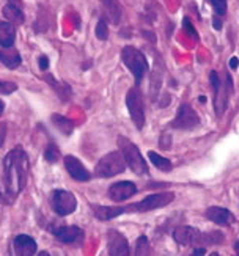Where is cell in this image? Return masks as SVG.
I'll list each match as a JSON object with an SVG mask.
<instances>
[{"instance_id": "obj_1", "label": "cell", "mask_w": 239, "mask_h": 256, "mask_svg": "<svg viewBox=\"0 0 239 256\" xmlns=\"http://www.w3.org/2000/svg\"><path fill=\"white\" fill-rule=\"evenodd\" d=\"M4 176L0 184V195L7 203L15 202L27 184L29 158L21 148L11 150L4 159Z\"/></svg>"}, {"instance_id": "obj_2", "label": "cell", "mask_w": 239, "mask_h": 256, "mask_svg": "<svg viewBox=\"0 0 239 256\" xmlns=\"http://www.w3.org/2000/svg\"><path fill=\"white\" fill-rule=\"evenodd\" d=\"M121 60L124 63V66L132 72L135 84H140L143 76L146 74L150 64H148L146 57L142 54V50H139L137 48L134 46H124L121 49Z\"/></svg>"}, {"instance_id": "obj_3", "label": "cell", "mask_w": 239, "mask_h": 256, "mask_svg": "<svg viewBox=\"0 0 239 256\" xmlns=\"http://www.w3.org/2000/svg\"><path fill=\"white\" fill-rule=\"evenodd\" d=\"M118 148H120V151L123 154L124 160H126V165L135 174L142 176V174L148 173V166H146L143 156L140 154V150L135 146V144L129 138L120 136L118 137Z\"/></svg>"}, {"instance_id": "obj_4", "label": "cell", "mask_w": 239, "mask_h": 256, "mask_svg": "<svg viewBox=\"0 0 239 256\" xmlns=\"http://www.w3.org/2000/svg\"><path fill=\"white\" fill-rule=\"evenodd\" d=\"M126 170V160H124L121 152H109L95 166V174L98 178H112L123 173Z\"/></svg>"}, {"instance_id": "obj_5", "label": "cell", "mask_w": 239, "mask_h": 256, "mask_svg": "<svg viewBox=\"0 0 239 256\" xmlns=\"http://www.w3.org/2000/svg\"><path fill=\"white\" fill-rule=\"evenodd\" d=\"M51 204H52V209H54V212L57 216L66 217V216L73 214L74 210L77 209V200H76V196L70 190L57 188V190L52 192Z\"/></svg>"}, {"instance_id": "obj_6", "label": "cell", "mask_w": 239, "mask_h": 256, "mask_svg": "<svg viewBox=\"0 0 239 256\" xmlns=\"http://www.w3.org/2000/svg\"><path fill=\"white\" fill-rule=\"evenodd\" d=\"M126 107L134 126L137 129H142L145 124V106L140 92H137L135 88H131L126 94Z\"/></svg>"}, {"instance_id": "obj_7", "label": "cell", "mask_w": 239, "mask_h": 256, "mask_svg": "<svg viewBox=\"0 0 239 256\" xmlns=\"http://www.w3.org/2000/svg\"><path fill=\"white\" fill-rule=\"evenodd\" d=\"M173 200H175L173 192H159V194L148 195L140 203H134L131 206H132V210H135V212H148V210H154V209H161V208L168 206Z\"/></svg>"}, {"instance_id": "obj_8", "label": "cell", "mask_w": 239, "mask_h": 256, "mask_svg": "<svg viewBox=\"0 0 239 256\" xmlns=\"http://www.w3.org/2000/svg\"><path fill=\"white\" fill-rule=\"evenodd\" d=\"M198 124H200V118H198L195 110H193L189 104H181L175 120L170 123V126H172V128L181 129V130L193 129V128H197Z\"/></svg>"}, {"instance_id": "obj_9", "label": "cell", "mask_w": 239, "mask_h": 256, "mask_svg": "<svg viewBox=\"0 0 239 256\" xmlns=\"http://www.w3.org/2000/svg\"><path fill=\"white\" fill-rule=\"evenodd\" d=\"M107 250L110 256H129V244L126 236H123L117 230H110L107 232Z\"/></svg>"}, {"instance_id": "obj_10", "label": "cell", "mask_w": 239, "mask_h": 256, "mask_svg": "<svg viewBox=\"0 0 239 256\" xmlns=\"http://www.w3.org/2000/svg\"><path fill=\"white\" fill-rule=\"evenodd\" d=\"M135 194H137V186L131 181H120L109 187V198L115 203L126 202Z\"/></svg>"}, {"instance_id": "obj_11", "label": "cell", "mask_w": 239, "mask_h": 256, "mask_svg": "<svg viewBox=\"0 0 239 256\" xmlns=\"http://www.w3.org/2000/svg\"><path fill=\"white\" fill-rule=\"evenodd\" d=\"M65 168L66 172L70 173V176L73 178V180L79 181V182H87L92 180V174H90V172L84 166V164L79 160L77 158H74V156H65Z\"/></svg>"}, {"instance_id": "obj_12", "label": "cell", "mask_w": 239, "mask_h": 256, "mask_svg": "<svg viewBox=\"0 0 239 256\" xmlns=\"http://www.w3.org/2000/svg\"><path fill=\"white\" fill-rule=\"evenodd\" d=\"M62 244H79L84 240V231L79 226H59L49 230Z\"/></svg>"}, {"instance_id": "obj_13", "label": "cell", "mask_w": 239, "mask_h": 256, "mask_svg": "<svg viewBox=\"0 0 239 256\" xmlns=\"http://www.w3.org/2000/svg\"><path fill=\"white\" fill-rule=\"evenodd\" d=\"M93 212L98 220H112L117 218L121 214H126L132 210V206H101V204H93Z\"/></svg>"}, {"instance_id": "obj_14", "label": "cell", "mask_w": 239, "mask_h": 256, "mask_svg": "<svg viewBox=\"0 0 239 256\" xmlns=\"http://www.w3.org/2000/svg\"><path fill=\"white\" fill-rule=\"evenodd\" d=\"M13 248L16 256H35L38 246L33 238L27 234H19L13 240Z\"/></svg>"}, {"instance_id": "obj_15", "label": "cell", "mask_w": 239, "mask_h": 256, "mask_svg": "<svg viewBox=\"0 0 239 256\" xmlns=\"http://www.w3.org/2000/svg\"><path fill=\"white\" fill-rule=\"evenodd\" d=\"M206 217H208V220L214 222L215 225H220V226H228L234 222V216L230 212V210L225 208H220V206L208 208Z\"/></svg>"}, {"instance_id": "obj_16", "label": "cell", "mask_w": 239, "mask_h": 256, "mask_svg": "<svg viewBox=\"0 0 239 256\" xmlns=\"http://www.w3.org/2000/svg\"><path fill=\"white\" fill-rule=\"evenodd\" d=\"M7 2L8 4L4 6V16L13 24H22L26 19L24 11H22V2L21 0H7Z\"/></svg>"}, {"instance_id": "obj_17", "label": "cell", "mask_w": 239, "mask_h": 256, "mask_svg": "<svg viewBox=\"0 0 239 256\" xmlns=\"http://www.w3.org/2000/svg\"><path fill=\"white\" fill-rule=\"evenodd\" d=\"M172 236L179 246H189V244H193V240L200 238V232L193 226H178L175 228Z\"/></svg>"}, {"instance_id": "obj_18", "label": "cell", "mask_w": 239, "mask_h": 256, "mask_svg": "<svg viewBox=\"0 0 239 256\" xmlns=\"http://www.w3.org/2000/svg\"><path fill=\"white\" fill-rule=\"evenodd\" d=\"M15 40H16L15 24H11V22H7V20H2V22H0V46H2L4 49L13 48Z\"/></svg>"}, {"instance_id": "obj_19", "label": "cell", "mask_w": 239, "mask_h": 256, "mask_svg": "<svg viewBox=\"0 0 239 256\" xmlns=\"http://www.w3.org/2000/svg\"><path fill=\"white\" fill-rule=\"evenodd\" d=\"M99 2L102 5V10H104L107 19L112 22V24H118L123 16L121 5L118 0H99Z\"/></svg>"}, {"instance_id": "obj_20", "label": "cell", "mask_w": 239, "mask_h": 256, "mask_svg": "<svg viewBox=\"0 0 239 256\" xmlns=\"http://www.w3.org/2000/svg\"><path fill=\"white\" fill-rule=\"evenodd\" d=\"M21 62H22L21 54L16 49L8 48V49H2V50H0V63H4L7 68L16 70L18 66L21 64Z\"/></svg>"}, {"instance_id": "obj_21", "label": "cell", "mask_w": 239, "mask_h": 256, "mask_svg": "<svg viewBox=\"0 0 239 256\" xmlns=\"http://www.w3.org/2000/svg\"><path fill=\"white\" fill-rule=\"evenodd\" d=\"M52 124L59 129L60 132H63L65 136H70V134L74 130V121L70 120V118H66L63 115H59V114H54L52 115Z\"/></svg>"}, {"instance_id": "obj_22", "label": "cell", "mask_w": 239, "mask_h": 256, "mask_svg": "<svg viewBox=\"0 0 239 256\" xmlns=\"http://www.w3.org/2000/svg\"><path fill=\"white\" fill-rule=\"evenodd\" d=\"M148 159H150L151 164L156 166L157 170H161V172L168 173V172H172V168H173L172 162H170L168 159H165L164 156L154 152V151H148Z\"/></svg>"}, {"instance_id": "obj_23", "label": "cell", "mask_w": 239, "mask_h": 256, "mask_svg": "<svg viewBox=\"0 0 239 256\" xmlns=\"http://www.w3.org/2000/svg\"><path fill=\"white\" fill-rule=\"evenodd\" d=\"M44 79H46V82H48V84H51V85L54 86L55 93L59 94L60 98L68 99V98L71 96V88L68 86L66 84H63V82H57L52 76H46V77H44Z\"/></svg>"}, {"instance_id": "obj_24", "label": "cell", "mask_w": 239, "mask_h": 256, "mask_svg": "<svg viewBox=\"0 0 239 256\" xmlns=\"http://www.w3.org/2000/svg\"><path fill=\"white\" fill-rule=\"evenodd\" d=\"M134 256H153L150 242H148L146 236H140L137 239V244H135V254Z\"/></svg>"}, {"instance_id": "obj_25", "label": "cell", "mask_w": 239, "mask_h": 256, "mask_svg": "<svg viewBox=\"0 0 239 256\" xmlns=\"http://www.w3.org/2000/svg\"><path fill=\"white\" fill-rule=\"evenodd\" d=\"M44 159H46L48 162H51V164H55L57 160L60 159V151H59V148H57L54 143L48 144L46 151H44Z\"/></svg>"}, {"instance_id": "obj_26", "label": "cell", "mask_w": 239, "mask_h": 256, "mask_svg": "<svg viewBox=\"0 0 239 256\" xmlns=\"http://www.w3.org/2000/svg\"><path fill=\"white\" fill-rule=\"evenodd\" d=\"M95 33H96V38L101 40V41H106L109 38V28H107V22L104 19H99L98 24H96V28H95Z\"/></svg>"}, {"instance_id": "obj_27", "label": "cell", "mask_w": 239, "mask_h": 256, "mask_svg": "<svg viewBox=\"0 0 239 256\" xmlns=\"http://www.w3.org/2000/svg\"><path fill=\"white\" fill-rule=\"evenodd\" d=\"M183 28L186 32V35H189V38H192L193 41H198L200 40L198 38V33H197L195 28H193V26H192V22H190L189 18H184L183 19Z\"/></svg>"}, {"instance_id": "obj_28", "label": "cell", "mask_w": 239, "mask_h": 256, "mask_svg": "<svg viewBox=\"0 0 239 256\" xmlns=\"http://www.w3.org/2000/svg\"><path fill=\"white\" fill-rule=\"evenodd\" d=\"M209 2L217 16L223 18L226 14V0H209Z\"/></svg>"}, {"instance_id": "obj_29", "label": "cell", "mask_w": 239, "mask_h": 256, "mask_svg": "<svg viewBox=\"0 0 239 256\" xmlns=\"http://www.w3.org/2000/svg\"><path fill=\"white\" fill-rule=\"evenodd\" d=\"M18 90V85L13 82H4L0 80V93L4 94H10V93H15Z\"/></svg>"}, {"instance_id": "obj_30", "label": "cell", "mask_w": 239, "mask_h": 256, "mask_svg": "<svg viewBox=\"0 0 239 256\" xmlns=\"http://www.w3.org/2000/svg\"><path fill=\"white\" fill-rule=\"evenodd\" d=\"M170 142H172V137H170V134H162L161 137V143H159V146H161L162 150H168L170 148Z\"/></svg>"}, {"instance_id": "obj_31", "label": "cell", "mask_w": 239, "mask_h": 256, "mask_svg": "<svg viewBox=\"0 0 239 256\" xmlns=\"http://www.w3.org/2000/svg\"><path fill=\"white\" fill-rule=\"evenodd\" d=\"M38 64H40V68L41 70H48V66H49V60L46 55H41V57L38 58Z\"/></svg>"}, {"instance_id": "obj_32", "label": "cell", "mask_w": 239, "mask_h": 256, "mask_svg": "<svg viewBox=\"0 0 239 256\" xmlns=\"http://www.w3.org/2000/svg\"><path fill=\"white\" fill-rule=\"evenodd\" d=\"M5 137H7V124L2 123L0 124V148H2V144L5 142Z\"/></svg>"}, {"instance_id": "obj_33", "label": "cell", "mask_w": 239, "mask_h": 256, "mask_svg": "<svg viewBox=\"0 0 239 256\" xmlns=\"http://www.w3.org/2000/svg\"><path fill=\"white\" fill-rule=\"evenodd\" d=\"M212 26H214L215 30H220V28H222V18H220V16H214V19H212Z\"/></svg>"}, {"instance_id": "obj_34", "label": "cell", "mask_w": 239, "mask_h": 256, "mask_svg": "<svg viewBox=\"0 0 239 256\" xmlns=\"http://www.w3.org/2000/svg\"><path fill=\"white\" fill-rule=\"evenodd\" d=\"M186 256H204V248L203 247H198V248L193 250L190 254H186Z\"/></svg>"}, {"instance_id": "obj_35", "label": "cell", "mask_w": 239, "mask_h": 256, "mask_svg": "<svg viewBox=\"0 0 239 256\" xmlns=\"http://www.w3.org/2000/svg\"><path fill=\"white\" fill-rule=\"evenodd\" d=\"M237 64H239L237 57H233V58L230 60V68H231V70H236V68H237Z\"/></svg>"}, {"instance_id": "obj_36", "label": "cell", "mask_w": 239, "mask_h": 256, "mask_svg": "<svg viewBox=\"0 0 239 256\" xmlns=\"http://www.w3.org/2000/svg\"><path fill=\"white\" fill-rule=\"evenodd\" d=\"M4 108H5V102L0 99V115H2V112H4Z\"/></svg>"}, {"instance_id": "obj_37", "label": "cell", "mask_w": 239, "mask_h": 256, "mask_svg": "<svg viewBox=\"0 0 239 256\" xmlns=\"http://www.w3.org/2000/svg\"><path fill=\"white\" fill-rule=\"evenodd\" d=\"M38 256H51V254H49L48 252H40V253H38Z\"/></svg>"}, {"instance_id": "obj_38", "label": "cell", "mask_w": 239, "mask_h": 256, "mask_svg": "<svg viewBox=\"0 0 239 256\" xmlns=\"http://www.w3.org/2000/svg\"><path fill=\"white\" fill-rule=\"evenodd\" d=\"M198 101H200V102H206V98H204V96H200V98H198Z\"/></svg>"}, {"instance_id": "obj_39", "label": "cell", "mask_w": 239, "mask_h": 256, "mask_svg": "<svg viewBox=\"0 0 239 256\" xmlns=\"http://www.w3.org/2000/svg\"><path fill=\"white\" fill-rule=\"evenodd\" d=\"M209 256H220V254H219V253H211Z\"/></svg>"}]
</instances>
